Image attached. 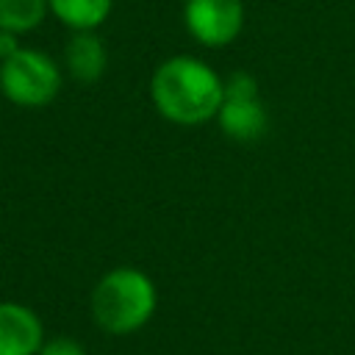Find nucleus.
I'll return each instance as SVG.
<instances>
[{
  "label": "nucleus",
  "instance_id": "nucleus-5",
  "mask_svg": "<svg viewBox=\"0 0 355 355\" xmlns=\"http://www.w3.org/2000/svg\"><path fill=\"white\" fill-rule=\"evenodd\" d=\"M183 19L200 44L225 47L241 33L244 6L241 0H186Z\"/></svg>",
  "mask_w": 355,
  "mask_h": 355
},
{
  "label": "nucleus",
  "instance_id": "nucleus-3",
  "mask_svg": "<svg viewBox=\"0 0 355 355\" xmlns=\"http://www.w3.org/2000/svg\"><path fill=\"white\" fill-rule=\"evenodd\" d=\"M61 89V72L55 61L31 47H19L0 61V92L6 100L22 108H42L55 100Z\"/></svg>",
  "mask_w": 355,
  "mask_h": 355
},
{
  "label": "nucleus",
  "instance_id": "nucleus-6",
  "mask_svg": "<svg viewBox=\"0 0 355 355\" xmlns=\"http://www.w3.org/2000/svg\"><path fill=\"white\" fill-rule=\"evenodd\" d=\"M44 330L39 316L19 302H0V355H39Z\"/></svg>",
  "mask_w": 355,
  "mask_h": 355
},
{
  "label": "nucleus",
  "instance_id": "nucleus-8",
  "mask_svg": "<svg viewBox=\"0 0 355 355\" xmlns=\"http://www.w3.org/2000/svg\"><path fill=\"white\" fill-rule=\"evenodd\" d=\"M50 11L72 31H94L111 14L114 0H47Z\"/></svg>",
  "mask_w": 355,
  "mask_h": 355
},
{
  "label": "nucleus",
  "instance_id": "nucleus-11",
  "mask_svg": "<svg viewBox=\"0 0 355 355\" xmlns=\"http://www.w3.org/2000/svg\"><path fill=\"white\" fill-rule=\"evenodd\" d=\"M17 50H19V44H17V33L0 31V61H6L8 55H14Z\"/></svg>",
  "mask_w": 355,
  "mask_h": 355
},
{
  "label": "nucleus",
  "instance_id": "nucleus-10",
  "mask_svg": "<svg viewBox=\"0 0 355 355\" xmlns=\"http://www.w3.org/2000/svg\"><path fill=\"white\" fill-rule=\"evenodd\" d=\"M39 355H86V349L78 341H72L67 336H58L53 341H44L42 349H39Z\"/></svg>",
  "mask_w": 355,
  "mask_h": 355
},
{
  "label": "nucleus",
  "instance_id": "nucleus-4",
  "mask_svg": "<svg viewBox=\"0 0 355 355\" xmlns=\"http://www.w3.org/2000/svg\"><path fill=\"white\" fill-rule=\"evenodd\" d=\"M219 128L236 141H255L266 133L269 116L258 100V83L247 72H233L225 83V100L219 105Z\"/></svg>",
  "mask_w": 355,
  "mask_h": 355
},
{
  "label": "nucleus",
  "instance_id": "nucleus-9",
  "mask_svg": "<svg viewBox=\"0 0 355 355\" xmlns=\"http://www.w3.org/2000/svg\"><path fill=\"white\" fill-rule=\"evenodd\" d=\"M50 11L47 0H0V31L28 33Z\"/></svg>",
  "mask_w": 355,
  "mask_h": 355
},
{
  "label": "nucleus",
  "instance_id": "nucleus-2",
  "mask_svg": "<svg viewBox=\"0 0 355 355\" xmlns=\"http://www.w3.org/2000/svg\"><path fill=\"white\" fill-rule=\"evenodd\" d=\"M155 286L153 280L133 269L119 266L100 277L92 291V316L111 336L136 333L155 313Z\"/></svg>",
  "mask_w": 355,
  "mask_h": 355
},
{
  "label": "nucleus",
  "instance_id": "nucleus-7",
  "mask_svg": "<svg viewBox=\"0 0 355 355\" xmlns=\"http://www.w3.org/2000/svg\"><path fill=\"white\" fill-rule=\"evenodd\" d=\"M64 61H67V69L75 80L94 83L105 72V61H108L105 44L100 36H94V31H75L67 42Z\"/></svg>",
  "mask_w": 355,
  "mask_h": 355
},
{
  "label": "nucleus",
  "instance_id": "nucleus-1",
  "mask_svg": "<svg viewBox=\"0 0 355 355\" xmlns=\"http://www.w3.org/2000/svg\"><path fill=\"white\" fill-rule=\"evenodd\" d=\"M150 94L164 119L175 125H202L219 114L225 83L205 61L172 55L153 72Z\"/></svg>",
  "mask_w": 355,
  "mask_h": 355
}]
</instances>
